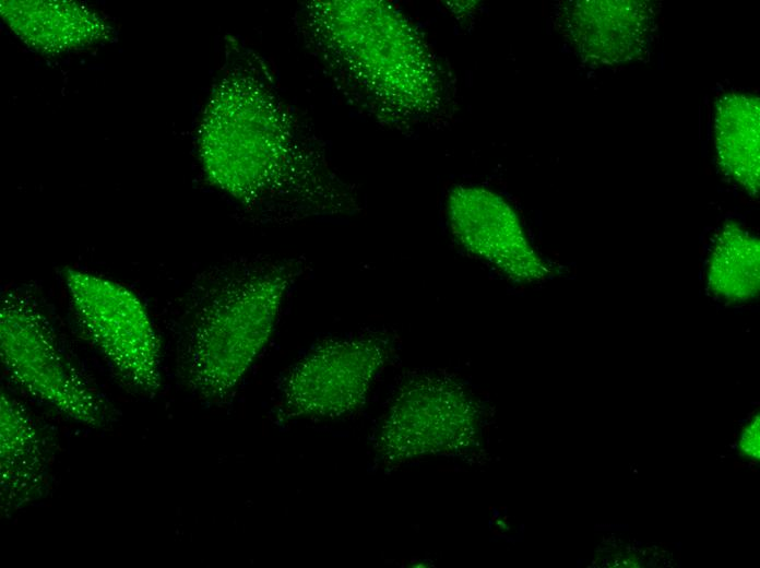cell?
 Wrapping results in <instances>:
<instances>
[{"instance_id": "cell-1", "label": "cell", "mask_w": 760, "mask_h": 568, "mask_svg": "<svg viewBox=\"0 0 760 568\" xmlns=\"http://www.w3.org/2000/svg\"><path fill=\"white\" fill-rule=\"evenodd\" d=\"M301 259L257 257L200 274L185 299L179 367L186 386L207 401L239 387L272 338L301 276Z\"/></svg>"}, {"instance_id": "cell-2", "label": "cell", "mask_w": 760, "mask_h": 568, "mask_svg": "<svg viewBox=\"0 0 760 568\" xmlns=\"http://www.w3.org/2000/svg\"><path fill=\"white\" fill-rule=\"evenodd\" d=\"M0 355L9 377L28 395L80 424H104L99 395L62 352L38 299L26 289L2 295Z\"/></svg>"}, {"instance_id": "cell-3", "label": "cell", "mask_w": 760, "mask_h": 568, "mask_svg": "<svg viewBox=\"0 0 760 568\" xmlns=\"http://www.w3.org/2000/svg\"><path fill=\"white\" fill-rule=\"evenodd\" d=\"M62 277L81 327L114 372L140 392H156L161 341L143 300L128 286L90 271L66 268Z\"/></svg>"}, {"instance_id": "cell-4", "label": "cell", "mask_w": 760, "mask_h": 568, "mask_svg": "<svg viewBox=\"0 0 760 568\" xmlns=\"http://www.w3.org/2000/svg\"><path fill=\"white\" fill-rule=\"evenodd\" d=\"M393 339L366 332L320 341L285 374L278 388L282 419L339 418L360 407L394 352Z\"/></svg>"}, {"instance_id": "cell-5", "label": "cell", "mask_w": 760, "mask_h": 568, "mask_svg": "<svg viewBox=\"0 0 760 568\" xmlns=\"http://www.w3.org/2000/svg\"><path fill=\"white\" fill-rule=\"evenodd\" d=\"M475 403L448 377L417 375L399 388L385 414L378 451L391 463L452 451L470 441Z\"/></svg>"}, {"instance_id": "cell-6", "label": "cell", "mask_w": 760, "mask_h": 568, "mask_svg": "<svg viewBox=\"0 0 760 568\" xmlns=\"http://www.w3.org/2000/svg\"><path fill=\"white\" fill-rule=\"evenodd\" d=\"M452 230L474 256L519 283L544 281L548 264L530 244L520 221L500 196L483 188L458 187L448 200Z\"/></svg>"}, {"instance_id": "cell-7", "label": "cell", "mask_w": 760, "mask_h": 568, "mask_svg": "<svg viewBox=\"0 0 760 568\" xmlns=\"http://www.w3.org/2000/svg\"><path fill=\"white\" fill-rule=\"evenodd\" d=\"M1 504L15 511L35 499L45 485L48 449L29 414L11 395L1 394Z\"/></svg>"}, {"instance_id": "cell-8", "label": "cell", "mask_w": 760, "mask_h": 568, "mask_svg": "<svg viewBox=\"0 0 760 568\" xmlns=\"http://www.w3.org/2000/svg\"><path fill=\"white\" fill-rule=\"evenodd\" d=\"M0 11L23 42L46 52L85 46L107 32L97 13L76 2L2 1Z\"/></svg>"}, {"instance_id": "cell-9", "label": "cell", "mask_w": 760, "mask_h": 568, "mask_svg": "<svg viewBox=\"0 0 760 568\" xmlns=\"http://www.w3.org/2000/svg\"><path fill=\"white\" fill-rule=\"evenodd\" d=\"M577 9V40L590 58L603 63L626 61L643 47L652 23L643 2L587 1Z\"/></svg>"}, {"instance_id": "cell-10", "label": "cell", "mask_w": 760, "mask_h": 568, "mask_svg": "<svg viewBox=\"0 0 760 568\" xmlns=\"http://www.w3.org/2000/svg\"><path fill=\"white\" fill-rule=\"evenodd\" d=\"M760 103L753 95L732 93L716 104L714 140L722 170L750 196L759 193Z\"/></svg>"}, {"instance_id": "cell-11", "label": "cell", "mask_w": 760, "mask_h": 568, "mask_svg": "<svg viewBox=\"0 0 760 568\" xmlns=\"http://www.w3.org/2000/svg\"><path fill=\"white\" fill-rule=\"evenodd\" d=\"M759 240L735 223L720 232L708 269L710 291L734 303L755 298L760 286Z\"/></svg>"}, {"instance_id": "cell-12", "label": "cell", "mask_w": 760, "mask_h": 568, "mask_svg": "<svg viewBox=\"0 0 760 568\" xmlns=\"http://www.w3.org/2000/svg\"><path fill=\"white\" fill-rule=\"evenodd\" d=\"M759 415L756 414L751 421L743 429L739 439V450L749 459L759 460L760 458V433H759Z\"/></svg>"}]
</instances>
